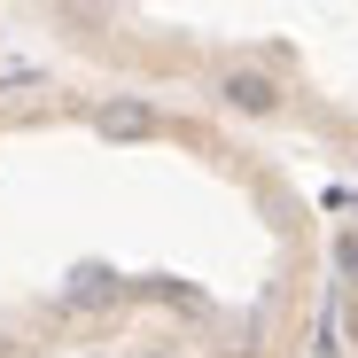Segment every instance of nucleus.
Returning a JSON list of instances; mask_svg holds the SVG:
<instances>
[{"instance_id":"f257e3e1","label":"nucleus","mask_w":358,"mask_h":358,"mask_svg":"<svg viewBox=\"0 0 358 358\" xmlns=\"http://www.w3.org/2000/svg\"><path fill=\"white\" fill-rule=\"evenodd\" d=\"M94 133H101V141H148V133H156V109H148V101H101V109H94Z\"/></svg>"},{"instance_id":"7ed1b4c3","label":"nucleus","mask_w":358,"mask_h":358,"mask_svg":"<svg viewBox=\"0 0 358 358\" xmlns=\"http://www.w3.org/2000/svg\"><path fill=\"white\" fill-rule=\"evenodd\" d=\"M101 296H109V273H78L71 280V304H101Z\"/></svg>"},{"instance_id":"423d86ee","label":"nucleus","mask_w":358,"mask_h":358,"mask_svg":"<svg viewBox=\"0 0 358 358\" xmlns=\"http://www.w3.org/2000/svg\"><path fill=\"white\" fill-rule=\"evenodd\" d=\"M148 358H179V350H148Z\"/></svg>"},{"instance_id":"f03ea898","label":"nucleus","mask_w":358,"mask_h":358,"mask_svg":"<svg viewBox=\"0 0 358 358\" xmlns=\"http://www.w3.org/2000/svg\"><path fill=\"white\" fill-rule=\"evenodd\" d=\"M218 101H234V109L265 117V109H280V86H273L265 71H226V78H218Z\"/></svg>"},{"instance_id":"39448f33","label":"nucleus","mask_w":358,"mask_h":358,"mask_svg":"<svg viewBox=\"0 0 358 358\" xmlns=\"http://www.w3.org/2000/svg\"><path fill=\"white\" fill-rule=\"evenodd\" d=\"M343 327H350V343H358V296H350V304H343Z\"/></svg>"},{"instance_id":"20e7f679","label":"nucleus","mask_w":358,"mask_h":358,"mask_svg":"<svg viewBox=\"0 0 358 358\" xmlns=\"http://www.w3.org/2000/svg\"><path fill=\"white\" fill-rule=\"evenodd\" d=\"M335 265H343V280H358V234H343V242H335Z\"/></svg>"}]
</instances>
